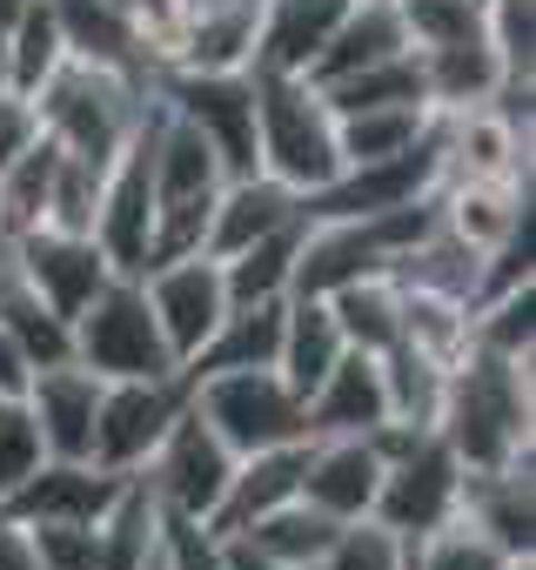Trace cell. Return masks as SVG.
<instances>
[{
  "label": "cell",
  "mask_w": 536,
  "mask_h": 570,
  "mask_svg": "<svg viewBox=\"0 0 536 570\" xmlns=\"http://www.w3.org/2000/svg\"><path fill=\"white\" fill-rule=\"evenodd\" d=\"M529 363L536 356H496V350L469 343L463 363L449 370L436 436L456 450L463 470H503V463L529 456V423H536Z\"/></svg>",
  "instance_id": "cell-1"
},
{
  "label": "cell",
  "mask_w": 536,
  "mask_h": 570,
  "mask_svg": "<svg viewBox=\"0 0 536 570\" xmlns=\"http://www.w3.org/2000/svg\"><path fill=\"white\" fill-rule=\"evenodd\" d=\"M34 108H41V128H48V141L54 148H68V155H81V161H115L121 155V141L148 121V108H155V81H135V75H121V68H101V61H61L48 81H41V95H34Z\"/></svg>",
  "instance_id": "cell-2"
},
{
  "label": "cell",
  "mask_w": 536,
  "mask_h": 570,
  "mask_svg": "<svg viewBox=\"0 0 536 570\" xmlns=\"http://www.w3.org/2000/svg\"><path fill=\"white\" fill-rule=\"evenodd\" d=\"M248 81H255V168L296 195L329 188L343 175V155H336V115L316 95V81L261 68H248Z\"/></svg>",
  "instance_id": "cell-3"
},
{
  "label": "cell",
  "mask_w": 536,
  "mask_h": 570,
  "mask_svg": "<svg viewBox=\"0 0 536 570\" xmlns=\"http://www.w3.org/2000/svg\"><path fill=\"white\" fill-rule=\"evenodd\" d=\"M369 443L383 450V483H376V510H369L383 530L416 543L463 510V463L436 430L383 423V430H369Z\"/></svg>",
  "instance_id": "cell-4"
},
{
  "label": "cell",
  "mask_w": 536,
  "mask_h": 570,
  "mask_svg": "<svg viewBox=\"0 0 536 570\" xmlns=\"http://www.w3.org/2000/svg\"><path fill=\"white\" fill-rule=\"evenodd\" d=\"M195 416L235 450H282V443H309V403L276 376V370H221V376H195L188 383Z\"/></svg>",
  "instance_id": "cell-5"
},
{
  "label": "cell",
  "mask_w": 536,
  "mask_h": 570,
  "mask_svg": "<svg viewBox=\"0 0 536 570\" xmlns=\"http://www.w3.org/2000/svg\"><path fill=\"white\" fill-rule=\"evenodd\" d=\"M75 363L95 370L101 383H135V376H175V350L141 296V275H115L108 289L75 316Z\"/></svg>",
  "instance_id": "cell-6"
},
{
  "label": "cell",
  "mask_w": 536,
  "mask_h": 570,
  "mask_svg": "<svg viewBox=\"0 0 536 570\" xmlns=\"http://www.w3.org/2000/svg\"><path fill=\"white\" fill-rule=\"evenodd\" d=\"M95 242L115 262V275H141L148 268V242H155V108L148 121L121 141V155L101 175V208H95Z\"/></svg>",
  "instance_id": "cell-7"
},
{
  "label": "cell",
  "mask_w": 536,
  "mask_h": 570,
  "mask_svg": "<svg viewBox=\"0 0 536 570\" xmlns=\"http://www.w3.org/2000/svg\"><path fill=\"white\" fill-rule=\"evenodd\" d=\"M188 403V376H135V383H108L101 390V410H95V443H88V463L115 470V476H135L155 443L168 436V423L181 416Z\"/></svg>",
  "instance_id": "cell-8"
},
{
  "label": "cell",
  "mask_w": 536,
  "mask_h": 570,
  "mask_svg": "<svg viewBox=\"0 0 536 570\" xmlns=\"http://www.w3.org/2000/svg\"><path fill=\"white\" fill-rule=\"evenodd\" d=\"M228 470H235V450L195 416V403H181V416L168 423V436L155 443V456H148L135 476L148 483V497H155L161 510H175V517H201V523H208V510H215Z\"/></svg>",
  "instance_id": "cell-9"
},
{
  "label": "cell",
  "mask_w": 536,
  "mask_h": 570,
  "mask_svg": "<svg viewBox=\"0 0 536 570\" xmlns=\"http://www.w3.org/2000/svg\"><path fill=\"white\" fill-rule=\"evenodd\" d=\"M141 296L175 350V363H195V350L215 336V323L228 316V282H221V262L215 255H175V262H155L141 275Z\"/></svg>",
  "instance_id": "cell-10"
},
{
  "label": "cell",
  "mask_w": 536,
  "mask_h": 570,
  "mask_svg": "<svg viewBox=\"0 0 536 570\" xmlns=\"http://www.w3.org/2000/svg\"><path fill=\"white\" fill-rule=\"evenodd\" d=\"M14 268H21L28 289L54 316H68V323L115 282V262L101 255V242L95 235H68V228H28V235H14Z\"/></svg>",
  "instance_id": "cell-11"
},
{
  "label": "cell",
  "mask_w": 536,
  "mask_h": 570,
  "mask_svg": "<svg viewBox=\"0 0 536 570\" xmlns=\"http://www.w3.org/2000/svg\"><path fill=\"white\" fill-rule=\"evenodd\" d=\"M128 476L88 463V456H48L21 490L0 497V510H8L14 523H101V510L121 497Z\"/></svg>",
  "instance_id": "cell-12"
},
{
  "label": "cell",
  "mask_w": 536,
  "mask_h": 570,
  "mask_svg": "<svg viewBox=\"0 0 536 570\" xmlns=\"http://www.w3.org/2000/svg\"><path fill=\"white\" fill-rule=\"evenodd\" d=\"M536 463L516 456L503 470H463V523L483 530L503 557H536Z\"/></svg>",
  "instance_id": "cell-13"
},
{
  "label": "cell",
  "mask_w": 536,
  "mask_h": 570,
  "mask_svg": "<svg viewBox=\"0 0 536 570\" xmlns=\"http://www.w3.org/2000/svg\"><path fill=\"white\" fill-rule=\"evenodd\" d=\"M376 483H383V450L369 436H309L302 503H316L336 523H363L376 510Z\"/></svg>",
  "instance_id": "cell-14"
},
{
  "label": "cell",
  "mask_w": 536,
  "mask_h": 570,
  "mask_svg": "<svg viewBox=\"0 0 536 570\" xmlns=\"http://www.w3.org/2000/svg\"><path fill=\"white\" fill-rule=\"evenodd\" d=\"M302 463H309V443H282V450H255V456H235L215 510H208V530L215 537H241L248 523H261L268 510H282L302 497Z\"/></svg>",
  "instance_id": "cell-15"
},
{
  "label": "cell",
  "mask_w": 536,
  "mask_h": 570,
  "mask_svg": "<svg viewBox=\"0 0 536 570\" xmlns=\"http://www.w3.org/2000/svg\"><path fill=\"white\" fill-rule=\"evenodd\" d=\"M101 390H108V383H101L95 370H81L75 356H68V363H48V370H34V376H28L21 403L34 410L48 456H88V443H95V410H101Z\"/></svg>",
  "instance_id": "cell-16"
},
{
  "label": "cell",
  "mask_w": 536,
  "mask_h": 570,
  "mask_svg": "<svg viewBox=\"0 0 536 570\" xmlns=\"http://www.w3.org/2000/svg\"><path fill=\"white\" fill-rule=\"evenodd\" d=\"M349 8L356 0H261V14H255V68L261 75H309Z\"/></svg>",
  "instance_id": "cell-17"
},
{
  "label": "cell",
  "mask_w": 536,
  "mask_h": 570,
  "mask_svg": "<svg viewBox=\"0 0 536 570\" xmlns=\"http://www.w3.org/2000/svg\"><path fill=\"white\" fill-rule=\"evenodd\" d=\"M255 14H261V0H201V8H188L168 68H188V75H248L255 68Z\"/></svg>",
  "instance_id": "cell-18"
},
{
  "label": "cell",
  "mask_w": 536,
  "mask_h": 570,
  "mask_svg": "<svg viewBox=\"0 0 536 570\" xmlns=\"http://www.w3.org/2000/svg\"><path fill=\"white\" fill-rule=\"evenodd\" d=\"M389 423V390L369 350H343L336 370L309 390V436H369Z\"/></svg>",
  "instance_id": "cell-19"
},
{
  "label": "cell",
  "mask_w": 536,
  "mask_h": 570,
  "mask_svg": "<svg viewBox=\"0 0 536 570\" xmlns=\"http://www.w3.org/2000/svg\"><path fill=\"white\" fill-rule=\"evenodd\" d=\"M296 215H302V195H296V188L268 181V175H235V181H221V195H215V215H208V242H201V255L228 262L235 248L261 242L268 228H282V222H296Z\"/></svg>",
  "instance_id": "cell-20"
},
{
  "label": "cell",
  "mask_w": 536,
  "mask_h": 570,
  "mask_svg": "<svg viewBox=\"0 0 536 570\" xmlns=\"http://www.w3.org/2000/svg\"><path fill=\"white\" fill-rule=\"evenodd\" d=\"M436 215H443L449 235H463L469 248L489 255L496 242L529 228V181H443Z\"/></svg>",
  "instance_id": "cell-21"
},
{
  "label": "cell",
  "mask_w": 536,
  "mask_h": 570,
  "mask_svg": "<svg viewBox=\"0 0 536 570\" xmlns=\"http://www.w3.org/2000/svg\"><path fill=\"white\" fill-rule=\"evenodd\" d=\"M349 343H343V323H336V309H329V296H289L282 303V343H276V376L309 403V390L336 370V356H343Z\"/></svg>",
  "instance_id": "cell-22"
},
{
  "label": "cell",
  "mask_w": 536,
  "mask_h": 570,
  "mask_svg": "<svg viewBox=\"0 0 536 570\" xmlns=\"http://www.w3.org/2000/svg\"><path fill=\"white\" fill-rule=\"evenodd\" d=\"M416 68H423V101L429 115H463V108H483L509 75L496 61V48L476 35V41H449V48H409Z\"/></svg>",
  "instance_id": "cell-23"
},
{
  "label": "cell",
  "mask_w": 536,
  "mask_h": 570,
  "mask_svg": "<svg viewBox=\"0 0 536 570\" xmlns=\"http://www.w3.org/2000/svg\"><path fill=\"white\" fill-rule=\"evenodd\" d=\"M396 55H409V35H403V21H396V0H356V8L336 21V35H329V48L316 55V68L302 75V81H343V75H356V68H376V61H396Z\"/></svg>",
  "instance_id": "cell-24"
},
{
  "label": "cell",
  "mask_w": 536,
  "mask_h": 570,
  "mask_svg": "<svg viewBox=\"0 0 536 570\" xmlns=\"http://www.w3.org/2000/svg\"><path fill=\"white\" fill-rule=\"evenodd\" d=\"M302 235H309V215L268 228L261 242L235 248L221 262V282H228V303H282L296 289V255H302Z\"/></svg>",
  "instance_id": "cell-25"
},
{
  "label": "cell",
  "mask_w": 536,
  "mask_h": 570,
  "mask_svg": "<svg viewBox=\"0 0 536 570\" xmlns=\"http://www.w3.org/2000/svg\"><path fill=\"white\" fill-rule=\"evenodd\" d=\"M336 517H322L316 503H282V510H268L261 523H248L235 543H248L255 557H268V563H276V570H316L322 557H329V543H336ZM228 543V537H221Z\"/></svg>",
  "instance_id": "cell-26"
},
{
  "label": "cell",
  "mask_w": 536,
  "mask_h": 570,
  "mask_svg": "<svg viewBox=\"0 0 536 570\" xmlns=\"http://www.w3.org/2000/svg\"><path fill=\"white\" fill-rule=\"evenodd\" d=\"M383 390H389V423H416V430H436V410H443V390H449V363H436L429 350H416L409 336H396L383 356Z\"/></svg>",
  "instance_id": "cell-27"
},
{
  "label": "cell",
  "mask_w": 536,
  "mask_h": 570,
  "mask_svg": "<svg viewBox=\"0 0 536 570\" xmlns=\"http://www.w3.org/2000/svg\"><path fill=\"white\" fill-rule=\"evenodd\" d=\"M95 543H101L95 570H141V563L155 557V543H161V503L148 497V483H141V476H128V483H121V497L101 510Z\"/></svg>",
  "instance_id": "cell-28"
},
{
  "label": "cell",
  "mask_w": 536,
  "mask_h": 570,
  "mask_svg": "<svg viewBox=\"0 0 536 570\" xmlns=\"http://www.w3.org/2000/svg\"><path fill=\"white\" fill-rule=\"evenodd\" d=\"M429 108L423 101H396V108H356V115H336V155L343 168L356 161H383V155H403L429 135Z\"/></svg>",
  "instance_id": "cell-29"
},
{
  "label": "cell",
  "mask_w": 536,
  "mask_h": 570,
  "mask_svg": "<svg viewBox=\"0 0 536 570\" xmlns=\"http://www.w3.org/2000/svg\"><path fill=\"white\" fill-rule=\"evenodd\" d=\"M329 309H336V323H343V343H349V350L383 356V350L403 336V289H396V275L343 282V289L329 296Z\"/></svg>",
  "instance_id": "cell-30"
},
{
  "label": "cell",
  "mask_w": 536,
  "mask_h": 570,
  "mask_svg": "<svg viewBox=\"0 0 536 570\" xmlns=\"http://www.w3.org/2000/svg\"><path fill=\"white\" fill-rule=\"evenodd\" d=\"M0 330L21 343V356H28L34 370H48V363H68V356H75V323H68V316H54V309L28 289L21 275H14V282H0Z\"/></svg>",
  "instance_id": "cell-31"
},
{
  "label": "cell",
  "mask_w": 536,
  "mask_h": 570,
  "mask_svg": "<svg viewBox=\"0 0 536 570\" xmlns=\"http://www.w3.org/2000/svg\"><path fill=\"white\" fill-rule=\"evenodd\" d=\"M54 161H61V148L41 135L28 155H14L8 168H0V235H28V228H48Z\"/></svg>",
  "instance_id": "cell-32"
},
{
  "label": "cell",
  "mask_w": 536,
  "mask_h": 570,
  "mask_svg": "<svg viewBox=\"0 0 536 570\" xmlns=\"http://www.w3.org/2000/svg\"><path fill=\"white\" fill-rule=\"evenodd\" d=\"M68 61V41H61V21L48 14V0H28L21 21L8 28V88L21 95H41V81Z\"/></svg>",
  "instance_id": "cell-33"
},
{
  "label": "cell",
  "mask_w": 536,
  "mask_h": 570,
  "mask_svg": "<svg viewBox=\"0 0 536 570\" xmlns=\"http://www.w3.org/2000/svg\"><path fill=\"white\" fill-rule=\"evenodd\" d=\"M469 343L496 350V356H536V282L476 303L469 309Z\"/></svg>",
  "instance_id": "cell-34"
},
{
  "label": "cell",
  "mask_w": 536,
  "mask_h": 570,
  "mask_svg": "<svg viewBox=\"0 0 536 570\" xmlns=\"http://www.w3.org/2000/svg\"><path fill=\"white\" fill-rule=\"evenodd\" d=\"M483 41L509 81H536V0H483Z\"/></svg>",
  "instance_id": "cell-35"
},
{
  "label": "cell",
  "mask_w": 536,
  "mask_h": 570,
  "mask_svg": "<svg viewBox=\"0 0 536 570\" xmlns=\"http://www.w3.org/2000/svg\"><path fill=\"white\" fill-rule=\"evenodd\" d=\"M396 21H403L409 48H449V41H476L483 35L476 0H396Z\"/></svg>",
  "instance_id": "cell-36"
},
{
  "label": "cell",
  "mask_w": 536,
  "mask_h": 570,
  "mask_svg": "<svg viewBox=\"0 0 536 570\" xmlns=\"http://www.w3.org/2000/svg\"><path fill=\"white\" fill-rule=\"evenodd\" d=\"M48 463V443H41V423L21 396H0V497L21 490L34 470Z\"/></svg>",
  "instance_id": "cell-37"
},
{
  "label": "cell",
  "mask_w": 536,
  "mask_h": 570,
  "mask_svg": "<svg viewBox=\"0 0 536 570\" xmlns=\"http://www.w3.org/2000/svg\"><path fill=\"white\" fill-rule=\"evenodd\" d=\"M322 570H409V543L396 530H383L376 517H363V523H343L336 530Z\"/></svg>",
  "instance_id": "cell-38"
},
{
  "label": "cell",
  "mask_w": 536,
  "mask_h": 570,
  "mask_svg": "<svg viewBox=\"0 0 536 570\" xmlns=\"http://www.w3.org/2000/svg\"><path fill=\"white\" fill-rule=\"evenodd\" d=\"M28 543H34L41 570H95V557H101L95 523H28Z\"/></svg>",
  "instance_id": "cell-39"
},
{
  "label": "cell",
  "mask_w": 536,
  "mask_h": 570,
  "mask_svg": "<svg viewBox=\"0 0 536 570\" xmlns=\"http://www.w3.org/2000/svg\"><path fill=\"white\" fill-rule=\"evenodd\" d=\"M161 563L168 570H221V537L201 517L161 510Z\"/></svg>",
  "instance_id": "cell-40"
},
{
  "label": "cell",
  "mask_w": 536,
  "mask_h": 570,
  "mask_svg": "<svg viewBox=\"0 0 536 570\" xmlns=\"http://www.w3.org/2000/svg\"><path fill=\"white\" fill-rule=\"evenodd\" d=\"M41 135H48V128H41V108H34V95H21V88H0V168H8L14 155H28Z\"/></svg>",
  "instance_id": "cell-41"
},
{
  "label": "cell",
  "mask_w": 536,
  "mask_h": 570,
  "mask_svg": "<svg viewBox=\"0 0 536 570\" xmlns=\"http://www.w3.org/2000/svg\"><path fill=\"white\" fill-rule=\"evenodd\" d=\"M28 376H34V363L21 356V343L0 330V396H21L28 390Z\"/></svg>",
  "instance_id": "cell-42"
},
{
  "label": "cell",
  "mask_w": 536,
  "mask_h": 570,
  "mask_svg": "<svg viewBox=\"0 0 536 570\" xmlns=\"http://www.w3.org/2000/svg\"><path fill=\"white\" fill-rule=\"evenodd\" d=\"M21 8H28V0H0V28H14V21H21Z\"/></svg>",
  "instance_id": "cell-43"
},
{
  "label": "cell",
  "mask_w": 536,
  "mask_h": 570,
  "mask_svg": "<svg viewBox=\"0 0 536 570\" xmlns=\"http://www.w3.org/2000/svg\"><path fill=\"white\" fill-rule=\"evenodd\" d=\"M141 570H168V563H161V543H155V557H148V563H141Z\"/></svg>",
  "instance_id": "cell-44"
},
{
  "label": "cell",
  "mask_w": 536,
  "mask_h": 570,
  "mask_svg": "<svg viewBox=\"0 0 536 570\" xmlns=\"http://www.w3.org/2000/svg\"><path fill=\"white\" fill-rule=\"evenodd\" d=\"M509 570H536V557H516V563H509Z\"/></svg>",
  "instance_id": "cell-45"
},
{
  "label": "cell",
  "mask_w": 536,
  "mask_h": 570,
  "mask_svg": "<svg viewBox=\"0 0 536 570\" xmlns=\"http://www.w3.org/2000/svg\"><path fill=\"white\" fill-rule=\"evenodd\" d=\"M476 8H483V0H476Z\"/></svg>",
  "instance_id": "cell-46"
},
{
  "label": "cell",
  "mask_w": 536,
  "mask_h": 570,
  "mask_svg": "<svg viewBox=\"0 0 536 570\" xmlns=\"http://www.w3.org/2000/svg\"><path fill=\"white\" fill-rule=\"evenodd\" d=\"M316 570H322V563H316Z\"/></svg>",
  "instance_id": "cell-47"
}]
</instances>
